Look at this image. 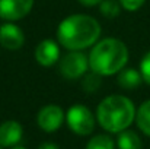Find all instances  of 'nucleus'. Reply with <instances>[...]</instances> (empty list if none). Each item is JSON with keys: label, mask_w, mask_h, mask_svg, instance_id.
<instances>
[{"label": "nucleus", "mask_w": 150, "mask_h": 149, "mask_svg": "<svg viewBox=\"0 0 150 149\" xmlns=\"http://www.w3.org/2000/svg\"><path fill=\"white\" fill-rule=\"evenodd\" d=\"M40 149H58V148H57V145L52 143V142H44V143L40 146Z\"/></svg>", "instance_id": "aec40b11"}, {"label": "nucleus", "mask_w": 150, "mask_h": 149, "mask_svg": "<svg viewBox=\"0 0 150 149\" xmlns=\"http://www.w3.org/2000/svg\"><path fill=\"white\" fill-rule=\"evenodd\" d=\"M128 61L127 46L117 38L96 41L89 53V69L100 76L117 75Z\"/></svg>", "instance_id": "f03ea898"}, {"label": "nucleus", "mask_w": 150, "mask_h": 149, "mask_svg": "<svg viewBox=\"0 0 150 149\" xmlns=\"http://www.w3.org/2000/svg\"><path fill=\"white\" fill-rule=\"evenodd\" d=\"M96 118L106 132L120 133L136 118V108L133 101L124 95H109L99 102Z\"/></svg>", "instance_id": "7ed1b4c3"}, {"label": "nucleus", "mask_w": 150, "mask_h": 149, "mask_svg": "<svg viewBox=\"0 0 150 149\" xmlns=\"http://www.w3.org/2000/svg\"><path fill=\"white\" fill-rule=\"evenodd\" d=\"M86 149H115V143L106 135H96L89 140Z\"/></svg>", "instance_id": "2eb2a0df"}, {"label": "nucleus", "mask_w": 150, "mask_h": 149, "mask_svg": "<svg viewBox=\"0 0 150 149\" xmlns=\"http://www.w3.org/2000/svg\"><path fill=\"white\" fill-rule=\"evenodd\" d=\"M22 126L15 120H7L0 124V146L10 148L21 142L22 139Z\"/></svg>", "instance_id": "9d476101"}, {"label": "nucleus", "mask_w": 150, "mask_h": 149, "mask_svg": "<svg viewBox=\"0 0 150 149\" xmlns=\"http://www.w3.org/2000/svg\"><path fill=\"white\" fill-rule=\"evenodd\" d=\"M140 73H142L143 81L150 85V51L143 56L140 61Z\"/></svg>", "instance_id": "f3484780"}, {"label": "nucleus", "mask_w": 150, "mask_h": 149, "mask_svg": "<svg viewBox=\"0 0 150 149\" xmlns=\"http://www.w3.org/2000/svg\"><path fill=\"white\" fill-rule=\"evenodd\" d=\"M99 22L89 15H71L57 28V41L70 51H82L93 46L100 37Z\"/></svg>", "instance_id": "f257e3e1"}, {"label": "nucleus", "mask_w": 150, "mask_h": 149, "mask_svg": "<svg viewBox=\"0 0 150 149\" xmlns=\"http://www.w3.org/2000/svg\"><path fill=\"white\" fill-rule=\"evenodd\" d=\"M13 149H25V148H21V146H18V148H13Z\"/></svg>", "instance_id": "412c9836"}, {"label": "nucleus", "mask_w": 150, "mask_h": 149, "mask_svg": "<svg viewBox=\"0 0 150 149\" xmlns=\"http://www.w3.org/2000/svg\"><path fill=\"white\" fill-rule=\"evenodd\" d=\"M99 10H100V13H102V16L112 19V18H115V16L120 15L121 4H120L118 0H102L99 3Z\"/></svg>", "instance_id": "4468645a"}, {"label": "nucleus", "mask_w": 150, "mask_h": 149, "mask_svg": "<svg viewBox=\"0 0 150 149\" xmlns=\"http://www.w3.org/2000/svg\"><path fill=\"white\" fill-rule=\"evenodd\" d=\"M118 1L122 9H125L128 12H136L144 4L146 0H118Z\"/></svg>", "instance_id": "a211bd4d"}, {"label": "nucleus", "mask_w": 150, "mask_h": 149, "mask_svg": "<svg viewBox=\"0 0 150 149\" xmlns=\"http://www.w3.org/2000/svg\"><path fill=\"white\" fill-rule=\"evenodd\" d=\"M35 60L44 67H50L58 63L60 60L58 43L52 40H42L35 48Z\"/></svg>", "instance_id": "1a4fd4ad"}, {"label": "nucleus", "mask_w": 150, "mask_h": 149, "mask_svg": "<svg viewBox=\"0 0 150 149\" xmlns=\"http://www.w3.org/2000/svg\"><path fill=\"white\" fill-rule=\"evenodd\" d=\"M136 123L144 135L150 136V99L144 101L136 111Z\"/></svg>", "instance_id": "f8f14e48"}, {"label": "nucleus", "mask_w": 150, "mask_h": 149, "mask_svg": "<svg viewBox=\"0 0 150 149\" xmlns=\"http://www.w3.org/2000/svg\"><path fill=\"white\" fill-rule=\"evenodd\" d=\"M143 82L140 70H136L133 67H124L118 72L117 83L122 89H134Z\"/></svg>", "instance_id": "9b49d317"}, {"label": "nucleus", "mask_w": 150, "mask_h": 149, "mask_svg": "<svg viewBox=\"0 0 150 149\" xmlns=\"http://www.w3.org/2000/svg\"><path fill=\"white\" fill-rule=\"evenodd\" d=\"M118 148L120 149H142V140L139 135L133 130H122L118 135Z\"/></svg>", "instance_id": "ddd939ff"}, {"label": "nucleus", "mask_w": 150, "mask_h": 149, "mask_svg": "<svg viewBox=\"0 0 150 149\" xmlns=\"http://www.w3.org/2000/svg\"><path fill=\"white\" fill-rule=\"evenodd\" d=\"M66 121L70 130H73L76 135L80 136L91 135L95 129V117L92 111L82 104H76L69 108L66 114Z\"/></svg>", "instance_id": "39448f33"}, {"label": "nucleus", "mask_w": 150, "mask_h": 149, "mask_svg": "<svg viewBox=\"0 0 150 149\" xmlns=\"http://www.w3.org/2000/svg\"><path fill=\"white\" fill-rule=\"evenodd\" d=\"M25 43L23 31L13 22L0 25V46L6 50H19Z\"/></svg>", "instance_id": "6e6552de"}, {"label": "nucleus", "mask_w": 150, "mask_h": 149, "mask_svg": "<svg viewBox=\"0 0 150 149\" xmlns=\"http://www.w3.org/2000/svg\"><path fill=\"white\" fill-rule=\"evenodd\" d=\"M89 69V56L82 51H70L58 60V73L69 81L80 79Z\"/></svg>", "instance_id": "20e7f679"}, {"label": "nucleus", "mask_w": 150, "mask_h": 149, "mask_svg": "<svg viewBox=\"0 0 150 149\" xmlns=\"http://www.w3.org/2000/svg\"><path fill=\"white\" fill-rule=\"evenodd\" d=\"M64 118H66V115H64L61 107H58L55 104H48L40 110V113L37 115V123L44 132L51 133V132H55L60 129Z\"/></svg>", "instance_id": "0eeeda50"}, {"label": "nucleus", "mask_w": 150, "mask_h": 149, "mask_svg": "<svg viewBox=\"0 0 150 149\" xmlns=\"http://www.w3.org/2000/svg\"><path fill=\"white\" fill-rule=\"evenodd\" d=\"M0 149H1V146H0Z\"/></svg>", "instance_id": "4be33fe9"}, {"label": "nucleus", "mask_w": 150, "mask_h": 149, "mask_svg": "<svg viewBox=\"0 0 150 149\" xmlns=\"http://www.w3.org/2000/svg\"><path fill=\"white\" fill-rule=\"evenodd\" d=\"M80 4H83V6H88V7H92V6H96V4H99L102 0H77Z\"/></svg>", "instance_id": "6ab92c4d"}, {"label": "nucleus", "mask_w": 150, "mask_h": 149, "mask_svg": "<svg viewBox=\"0 0 150 149\" xmlns=\"http://www.w3.org/2000/svg\"><path fill=\"white\" fill-rule=\"evenodd\" d=\"M34 7V0H0V19L15 22L25 18Z\"/></svg>", "instance_id": "423d86ee"}, {"label": "nucleus", "mask_w": 150, "mask_h": 149, "mask_svg": "<svg viewBox=\"0 0 150 149\" xmlns=\"http://www.w3.org/2000/svg\"><path fill=\"white\" fill-rule=\"evenodd\" d=\"M82 86H83V89L88 91V92L96 91L100 86V75L95 73V72H92V73H89V75L85 73V78H83V81H82Z\"/></svg>", "instance_id": "dca6fc26"}]
</instances>
